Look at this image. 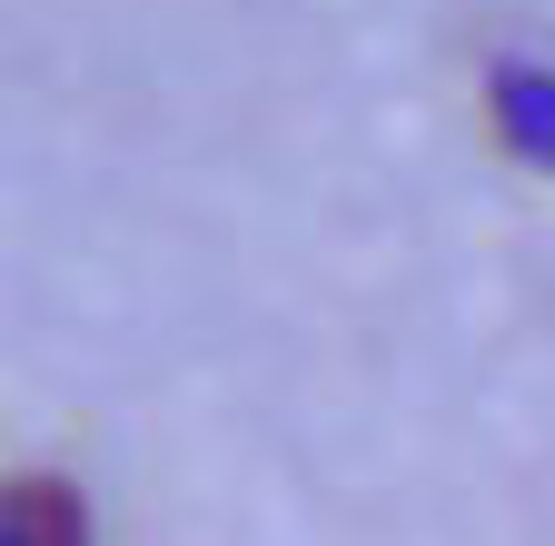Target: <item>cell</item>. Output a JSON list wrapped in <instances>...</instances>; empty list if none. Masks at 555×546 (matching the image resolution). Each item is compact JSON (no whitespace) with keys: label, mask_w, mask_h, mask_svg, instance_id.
Instances as JSON below:
<instances>
[{"label":"cell","mask_w":555,"mask_h":546,"mask_svg":"<svg viewBox=\"0 0 555 546\" xmlns=\"http://www.w3.org/2000/svg\"><path fill=\"white\" fill-rule=\"evenodd\" d=\"M0 546H90V507L69 477H0Z\"/></svg>","instance_id":"cell-1"},{"label":"cell","mask_w":555,"mask_h":546,"mask_svg":"<svg viewBox=\"0 0 555 546\" xmlns=\"http://www.w3.org/2000/svg\"><path fill=\"white\" fill-rule=\"evenodd\" d=\"M496 110H506V129H516V150L555 160V80H545V71H496Z\"/></svg>","instance_id":"cell-2"}]
</instances>
